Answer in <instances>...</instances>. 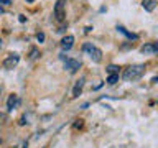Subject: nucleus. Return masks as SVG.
<instances>
[{"instance_id": "nucleus-8", "label": "nucleus", "mask_w": 158, "mask_h": 148, "mask_svg": "<svg viewBox=\"0 0 158 148\" xmlns=\"http://www.w3.org/2000/svg\"><path fill=\"white\" fill-rule=\"evenodd\" d=\"M82 87H84V77H81L79 81L74 84V89H73V97H79V94L82 92Z\"/></svg>"}, {"instance_id": "nucleus-17", "label": "nucleus", "mask_w": 158, "mask_h": 148, "mask_svg": "<svg viewBox=\"0 0 158 148\" xmlns=\"http://www.w3.org/2000/svg\"><path fill=\"white\" fill-rule=\"evenodd\" d=\"M27 2H28V3H33V2H35V0H27Z\"/></svg>"}, {"instance_id": "nucleus-20", "label": "nucleus", "mask_w": 158, "mask_h": 148, "mask_svg": "<svg viewBox=\"0 0 158 148\" xmlns=\"http://www.w3.org/2000/svg\"><path fill=\"white\" fill-rule=\"evenodd\" d=\"M0 145H2V137H0Z\"/></svg>"}, {"instance_id": "nucleus-5", "label": "nucleus", "mask_w": 158, "mask_h": 148, "mask_svg": "<svg viewBox=\"0 0 158 148\" xmlns=\"http://www.w3.org/2000/svg\"><path fill=\"white\" fill-rule=\"evenodd\" d=\"M64 68H66L71 74H74V72H77L79 68H81V63H79L77 59H66V63H64Z\"/></svg>"}, {"instance_id": "nucleus-1", "label": "nucleus", "mask_w": 158, "mask_h": 148, "mask_svg": "<svg viewBox=\"0 0 158 148\" xmlns=\"http://www.w3.org/2000/svg\"><path fill=\"white\" fill-rule=\"evenodd\" d=\"M143 72H145V66L143 64H133V66H128L123 71L122 77H123V81H137V79H140L143 76Z\"/></svg>"}, {"instance_id": "nucleus-16", "label": "nucleus", "mask_w": 158, "mask_h": 148, "mask_svg": "<svg viewBox=\"0 0 158 148\" xmlns=\"http://www.w3.org/2000/svg\"><path fill=\"white\" fill-rule=\"evenodd\" d=\"M0 3H2V5H10V3H12V0H0Z\"/></svg>"}, {"instance_id": "nucleus-18", "label": "nucleus", "mask_w": 158, "mask_h": 148, "mask_svg": "<svg viewBox=\"0 0 158 148\" xmlns=\"http://www.w3.org/2000/svg\"><path fill=\"white\" fill-rule=\"evenodd\" d=\"M0 13H3V8L2 7H0Z\"/></svg>"}, {"instance_id": "nucleus-7", "label": "nucleus", "mask_w": 158, "mask_h": 148, "mask_svg": "<svg viewBox=\"0 0 158 148\" xmlns=\"http://www.w3.org/2000/svg\"><path fill=\"white\" fill-rule=\"evenodd\" d=\"M156 51H158L156 43H147L145 46H142V53H145V54H155Z\"/></svg>"}, {"instance_id": "nucleus-4", "label": "nucleus", "mask_w": 158, "mask_h": 148, "mask_svg": "<svg viewBox=\"0 0 158 148\" xmlns=\"http://www.w3.org/2000/svg\"><path fill=\"white\" fill-rule=\"evenodd\" d=\"M18 63H20V56L17 53H12V54H8V56L3 59V68L5 69H13Z\"/></svg>"}, {"instance_id": "nucleus-6", "label": "nucleus", "mask_w": 158, "mask_h": 148, "mask_svg": "<svg viewBox=\"0 0 158 148\" xmlns=\"http://www.w3.org/2000/svg\"><path fill=\"white\" fill-rule=\"evenodd\" d=\"M73 43H74V36L73 35H68V36H64L61 39V48L64 51H69V49L73 48Z\"/></svg>"}, {"instance_id": "nucleus-15", "label": "nucleus", "mask_w": 158, "mask_h": 148, "mask_svg": "<svg viewBox=\"0 0 158 148\" xmlns=\"http://www.w3.org/2000/svg\"><path fill=\"white\" fill-rule=\"evenodd\" d=\"M5 118H7V115H5V113H2V112H0V123H3V122H5Z\"/></svg>"}, {"instance_id": "nucleus-13", "label": "nucleus", "mask_w": 158, "mask_h": 148, "mask_svg": "<svg viewBox=\"0 0 158 148\" xmlns=\"http://www.w3.org/2000/svg\"><path fill=\"white\" fill-rule=\"evenodd\" d=\"M36 39H38L40 43H43V41H44V33H38V35H36Z\"/></svg>"}, {"instance_id": "nucleus-11", "label": "nucleus", "mask_w": 158, "mask_h": 148, "mask_svg": "<svg viewBox=\"0 0 158 148\" xmlns=\"http://www.w3.org/2000/svg\"><path fill=\"white\" fill-rule=\"evenodd\" d=\"M107 82L110 84V86H114L115 82H118V74H110V76L107 77Z\"/></svg>"}, {"instance_id": "nucleus-9", "label": "nucleus", "mask_w": 158, "mask_h": 148, "mask_svg": "<svg viewBox=\"0 0 158 148\" xmlns=\"http://www.w3.org/2000/svg\"><path fill=\"white\" fill-rule=\"evenodd\" d=\"M18 102H20V101H18V96L12 94V96L8 97V101H7V109H8V110H13V109L18 105Z\"/></svg>"}, {"instance_id": "nucleus-10", "label": "nucleus", "mask_w": 158, "mask_h": 148, "mask_svg": "<svg viewBox=\"0 0 158 148\" xmlns=\"http://www.w3.org/2000/svg\"><path fill=\"white\" fill-rule=\"evenodd\" d=\"M142 5H143V8H145V10H148V12H152V10L156 7V2H155V0H143Z\"/></svg>"}, {"instance_id": "nucleus-19", "label": "nucleus", "mask_w": 158, "mask_h": 148, "mask_svg": "<svg viewBox=\"0 0 158 148\" xmlns=\"http://www.w3.org/2000/svg\"><path fill=\"white\" fill-rule=\"evenodd\" d=\"M0 46H2V38H0Z\"/></svg>"}, {"instance_id": "nucleus-2", "label": "nucleus", "mask_w": 158, "mask_h": 148, "mask_svg": "<svg viewBox=\"0 0 158 148\" xmlns=\"http://www.w3.org/2000/svg\"><path fill=\"white\" fill-rule=\"evenodd\" d=\"M82 49H84L86 53H89V56H91V59H92L94 63H99V61L102 59V51H101L99 48H96L94 44H91V43H86Z\"/></svg>"}, {"instance_id": "nucleus-12", "label": "nucleus", "mask_w": 158, "mask_h": 148, "mask_svg": "<svg viewBox=\"0 0 158 148\" xmlns=\"http://www.w3.org/2000/svg\"><path fill=\"white\" fill-rule=\"evenodd\" d=\"M107 72H109V74H118V68L114 66V64H110V66L107 68Z\"/></svg>"}, {"instance_id": "nucleus-3", "label": "nucleus", "mask_w": 158, "mask_h": 148, "mask_svg": "<svg viewBox=\"0 0 158 148\" xmlns=\"http://www.w3.org/2000/svg\"><path fill=\"white\" fill-rule=\"evenodd\" d=\"M66 0H56L54 3V18L58 22H64V17H66Z\"/></svg>"}, {"instance_id": "nucleus-14", "label": "nucleus", "mask_w": 158, "mask_h": 148, "mask_svg": "<svg viewBox=\"0 0 158 148\" xmlns=\"http://www.w3.org/2000/svg\"><path fill=\"white\" fill-rule=\"evenodd\" d=\"M31 59H35V58H38V51L36 49H31V56H30Z\"/></svg>"}]
</instances>
